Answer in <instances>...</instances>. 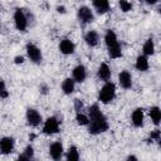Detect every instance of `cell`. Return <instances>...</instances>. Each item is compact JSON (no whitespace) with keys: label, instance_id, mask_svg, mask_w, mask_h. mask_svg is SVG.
Here are the masks:
<instances>
[{"label":"cell","instance_id":"cell-1","mask_svg":"<svg viewBox=\"0 0 161 161\" xmlns=\"http://www.w3.org/2000/svg\"><path fill=\"white\" fill-rule=\"evenodd\" d=\"M88 117H89L88 131L91 135H99L108 130V122L97 104H93L89 107Z\"/></svg>","mask_w":161,"mask_h":161},{"label":"cell","instance_id":"cell-2","mask_svg":"<svg viewBox=\"0 0 161 161\" xmlns=\"http://www.w3.org/2000/svg\"><path fill=\"white\" fill-rule=\"evenodd\" d=\"M114 96H116V86H114V83H112V82H106V83L103 84V87L101 88V91H99L98 99H99L102 103L107 104V103H109V102L113 101Z\"/></svg>","mask_w":161,"mask_h":161},{"label":"cell","instance_id":"cell-3","mask_svg":"<svg viewBox=\"0 0 161 161\" xmlns=\"http://www.w3.org/2000/svg\"><path fill=\"white\" fill-rule=\"evenodd\" d=\"M14 23L19 31H25L28 26V19L21 9H16L14 13Z\"/></svg>","mask_w":161,"mask_h":161},{"label":"cell","instance_id":"cell-4","mask_svg":"<svg viewBox=\"0 0 161 161\" xmlns=\"http://www.w3.org/2000/svg\"><path fill=\"white\" fill-rule=\"evenodd\" d=\"M26 54L29 57V59L33 62V63H40L42 59H43V55H42V50L33 43H28L26 44Z\"/></svg>","mask_w":161,"mask_h":161},{"label":"cell","instance_id":"cell-5","mask_svg":"<svg viewBox=\"0 0 161 161\" xmlns=\"http://www.w3.org/2000/svg\"><path fill=\"white\" fill-rule=\"evenodd\" d=\"M43 132L45 135H54L59 132V121L55 117H49L44 122L43 126Z\"/></svg>","mask_w":161,"mask_h":161},{"label":"cell","instance_id":"cell-6","mask_svg":"<svg viewBox=\"0 0 161 161\" xmlns=\"http://www.w3.org/2000/svg\"><path fill=\"white\" fill-rule=\"evenodd\" d=\"M77 15H78L79 21H80V23H83V24L92 23V21H93V19H94V15H93L92 10H91L88 6H80V8L78 9Z\"/></svg>","mask_w":161,"mask_h":161},{"label":"cell","instance_id":"cell-7","mask_svg":"<svg viewBox=\"0 0 161 161\" xmlns=\"http://www.w3.org/2000/svg\"><path fill=\"white\" fill-rule=\"evenodd\" d=\"M26 121H28V125L31 126V127H36L40 122H42V116L40 113L34 109V108H29L26 111Z\"/></svg>","mask_w":161,"mask_h":161},{"label":"cell","instance_id":"cell-8","mask_svg":"<svg viewBox=\"0 0 161 161\" xmlns=\"http://www.w3.org/2000/svg\"><path fill=\"white\" fill-rule=\"evenodd\" d=\"M15 141L13 137H3L0 141V150L3 155H9L14 151Z\"/></svg>","mask_w":161,"mask_h":161},{"label":"cell","instance_id":"cell-9","mask_svg":"<svg viewBox=\"0 0 161 161\" xmlns=\"http://www.w3.org/2000/svg\"><path fill=\"white\" fill-rule=\"evenodd\" d=\"M63 151H64L63 150V145L59 141L53 142L50 145V147H49V155L54 161H60V158L63 156Z\"/></svg>","mask_w":161,"mask_h":161},{"label":"cell","instance_id":"cell-10","mask_svg":"<svg viewBox=\"0 0 161 161\" xmlns=\"http://www.w3.org/2000/svg\"><path fill=\"white\" fill-rule=\"evenodd\" d=\"M72 74H73V79H74V82L82 83V82H84V79H86V77H87V69H86L84 65L79 64V65H77V67L73 69Z\"/></svg>","mask_w":161,"mask_h":161},{"label":"cell","instance_id":"cell-11","mask_svg":"<svg viewBox=\"0 0 161 161\" xmlns=\"http://www.w3.org/2000/svg\"><path fill=\"white\" fill-rule=\"evenodd\" d=\"M118 82H119V86L125 89H130L132 87V77L130 74V72L127 70H122L118 75Z\"/></svg>","mask_w":161,"mask_h":161},{"label":"cell","instance_id":"cell-12","mask_svg":"<svg viewBox=\"0 0 161 161\" xmlns=\"http://www.w3.org/2000/svg\"><path fill=\"white\" fill-rule=\"evenodd\" d=\"M74 49H75V45H74V43L70 40V39H63L62 42H60V44H59V50H60V53H63V54H65V55H68V54H73L74 53Z\"/></svg>","mask_w":161,"mask_h":161},{"label":"cell","instance_id":"cell-13","mask_svg":"<svg viewBox=\"0 0 161 161\" xmlns=\"http://www.w3.org/2000/svg\"><path fill=\"white\" fill-rule=\"evenodd\" d=\"M131 119H132V123H133L135 127H141L143 125V109L142 108H136L132 112Z\"/></svg>","mask_w":161,"mask_h":161},{"label":"cell","instance_id":"cell-14","mask_svg":"<svg viewBox=\"0 0 161 161\" xmlns=\"http://www.w3.org/2000/svg\"><path fill=\"white\" fill-rule=\"evenodd\" d=\"M97 75H98L99 79H102L104 82H109V78H111V69H109V67L106 63H102L99 65V68H98Z\"/></svg>","mask_w":161,"mask_h":161},{"label":"cell","instance_id":"cell-15","mask_svg":"<svg viewBox=\"0 0 161 161\" xmlns=\"http://www.w3.org/2000/svg\"><path fill=\"white\" fill-rule=\"evenodd\" d=\"M92 4L98 14H104L109 10V3L107 0H94Z\"/></svg>","mask_w":161,"mask_h":161},{"label":"cell","instance_id":"cell-16","mask_svg":"<svg viewBox=\"0 0 161 161\" xmlns=\"http://www.w3.org/2000/svg\"><path fill=\"white\" fill-rule=\"evenodd\" d=\"M84 40L86 43L89 45V47H96L98 44V40H99V35L97 31L94 30H89L86 35H84Z\"/></svg>","mask_w":161,"mask_h":161},{"label":"cell","instance_id":"cell-17","mask_svg":"<svg viewBox=\"0 0 161 161\" xmlns=\"http://www.w3.org/2000/svg\"><path fill=\"white\" fill-rule=\"evenodd\" d=\"M74 83H75V82H74L73 78H65V79L63 80V83H62V91H63V93H64V94H70V93H73L74 87H75Z\"/></svg>","mask_w":161,"mask_h":161},{"label":"cell","instance_id":"cell-18","mask_svg":"<svg viewBox=\"0 0 161 161\" xmlns=\"http://www.w3.org/2000/svg\"><path fill=\"white\" fill-rule=\"evenodd\" d=\"M104 42H106V45L109 48V47H113L116 44H118V40H117V35L113 30H107L106 34H104Z\"/></svg>","mask_w":161,"mask_h":161},{"label":"cell","instance_id":"cell-19","mask_svg":"<svg viewBox=\"0 0 161 161\" xmlns=\"http://www.w3.org/2000/svg\"><path fill=\"white\" fill-rule=\"evenodd\" d=\"M135 67L140 72H146L148 69V60H147V58L145 55H138L137 59H136Z\"/></svg>","mask_w":161,"mask_h":161},{"label":"cell","instance_id":"cell-20","mask_svg":"<svg viewBox=\"0 0 161 161\" xmlns=\"http://www.w3.org/2000/svg\"><path fill=\"white\" fill-rule=\"evenodd\" d=\"M142 52H143V55H145V57H146V55H152V54L155 53V44H153L152 38H148V39L145 42V44H143V47H142Z\"/></svg>","mask_w":161,"mask_h":161},{"label":"cell","instance_id":"cell-21","mask_svg":"<svg viewBox=\"0 0 161 161\" xmlns=\"http://www.w3.org/2000/svg\"><path fill=\"white\" fill-rule=\"evenodd\" d=\"M150 117L155 125H158L161 122V109L157 106H153L150 108Z\"/></svg>","mask_w":161,"mask_h":161},{"label":"cell","instance_id":"cell-22","mask_svg":"<svg viewBox=\"0 0 161 161\" xmlns=\"http://www.w3.org/2000/svg\"><path fill=\"white\" fill-rule=\"evenodd\" d=\"M65 161H79V152H78L75 146H70L68 148Z\"/></svg>","mask_w":161,"mask_h":161},{"label":"cell","instance_id":"cell-23","mask_svg":"<svg viewBox=\"0 0 161 161\" xmlns=\"http://www.w3.org/2000/svg\"><path fill=\"white\" fill-rule=\"evenodd\" d=\"M108 54H109V57L113 58V59L122 57L121 45H119V44H116V45H113V47H109V48H108Z\"/></svg>","mask_w":161,"mask_h":161},{"label":"cell","instance_id":"cell-24","mask_svg":"<svg viewBox=\"0 0 161 161\" xmlns=\"http://www.w3.org/2000/svg\"><path fill=\"white\" fill-rule=\"evenodd\" d=\"M75 121H77V123L80 125V126H87V125H89V117H87L86 114H83V113H80V112H77V114H75Z\"/></svg>","mask_w":161,"mask_h":161},{"label":"cell","instance_id":"cell-25","mask_svg":"<svg viewBox=\"0 0 161 161\" xmlns=\"http://www.w3.org/2000/svg\"><path fill=\"white\" fill-rule=\"evenodd\" d=\"M119 8L123 13H127V11H131L132 10V4L130 1H126V0H121L119 1Z\"/></svg>","mask_w":161,"mask_h":161},{"label":"cell","instance_id":"cell-26","mask_svg":"<svg viewBox=\"0 0 161 161\" xmlns=\"http://www.w3.org/2000/svg\"><path fill=\"white\" fill-rule=\"evenodd\" d=\"M0 84H1V88H0V97H1V98H6V97L9 96V93H8L6 88H5V82L1 80Z\"/></svg>","mask_w":161,"mask_h":161},{"label":"cell","instance_id":"cell-27","mask_svg":"<svg viewBox=\"0 0 161 161\" xmlns=\"http://www.w3.org/2000/svg\"><path fill=\"white\" fill-rule=\"evenodd\" d=\"M23 153H24L25 156H28L29 158H31V157L34 156V148L29 145V146H26V147H25V150H24V152H23Z\"/></svg>","mask_w":161,"mask_h":161},{"label":"cell","instance_id":"cell-28","mask_svg":"<svg viewBox=\"0 0 161 161\" xmlns=\"http://www.w3.org/2000/svg\"><path fill=\"white\" fill-rule=\"evenodd\" d=\"M150 137H151V140L157 141V140L161 137V131H160V130H155V131H152V132L150 133Z\"/></svg>","mask_w":161,"mask_h":161},{"label":"cell","instance_id":"cell-29","mask_svg":"<svg viewBox=\"0 0 161 161\" xmlns=\"http://www.w3.org/2000/svg\"><path fill=\"white\" fill-rule=\"evenodd\" d=\"M82 107H83V102L80 99H74V108H75V111L77 112H80Z\"/></svg>","mask_w":161,"mask_h":161},{"label":"cell","instance_id":"cell-30","mask_svg":"<svg viewBox=\"0 0 161 161\" xmlns=\"http://www.w3.org/2000/svg\"><path fill=\"white\" fill-rule=\"evenodd\" d=\"M16 161H30V158H29L28 156H25L24 153H21V155H19V156H18Z\"/></svg>","mask_w":161,"mask_h":161},{"label":"cell","instance_id":"cell-31","mask_svg":"<svg viewBox=\"0 0 161 161\" xmlns=\"http://www.w3.org/2000/svg\"><path fill=\"white\" fill-rule=\"evenodd\" d=\"M14 62H15V64H21V63L24 62V58H23L21 55H20V57L18 55V57H15V59H14Z\"/></svg>","mask_w":161,"mask_h":161},{"label":"cell","instance_id":"cell-32","mask_svg":"<svg viewBox=\"0 0 161 161\" xmlns=\"http://www.w3.org/2000/svg\"><path fill=\"white\" fill-rule=\"evenodd\" d=\"M126 161H138V158L135 156V155H130L128 157H127V160Z\"/></svg>","mask_w":161,"mask_h":161},{"label":"cell","instance_id":"cell-33","mask_svg":"<svg viewBox=\"0 0 161 161\" xmlns=\"http://www.w3.org/2000/svg\"><path fill=\"white\" fill-rule=\"evenodd\" d=\"M40 91H42V93H43V94H47V92H48V87H47L45 84H43V86H42V88H40Z\"/></svg>","mask_w":161,"mask_h":161},{"label":"cell","instance_id":"cell-34","mask_svg":"<svg viewBox=\"0 0 161 161\" xmlns=\"http://www.w3.org/2000/svg\"><path fill=\"white\" fill-rule=\"evenodd\" d=\"M57 10H58L59 13H62V14H64V13H65V8H64V6H58V8H57Z\"/></svg>","mask_w":161,"mask_h":161},{"label":"cell","instance_id":"cell-35","mask_svg":"<svg viewBox=\"0 0 161 161\" xmlns=\"http://www.w3.org/2000/svg\"><path fill=\"white\" fill-rule=\"evenodd\" d=\"M147 4H156V0H150V1H146Z\"/></svg>","mask_w":161,"mask_h":161},{"label":"cell","instance_id":"cell-36","mask_svg":"<svg viewBox=\"0 0 161 161\" xmlns=\"http://www.w3.org/2000/svg\"><path fill=\"white\" fill-rule=\"evenodd\" d=\"M157 143H158V146H161V137L157 140Z\"/></svg>","mask_w":161,"mask_h":161}]
</instances>
